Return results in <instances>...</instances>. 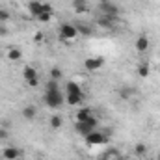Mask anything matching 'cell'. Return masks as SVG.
I'll return each mask as SVG.
<instances>
[{
    "label": "cell",
    "mask_w": 160,
    "mask_h": 160,
    "mask_svg": "<svg viewBox=\"0 0 160 160\" xmlns=\"http://www.w3.org/2000/svg\"><path fill=\"white\" fill-rule=\"evenodd\" d=\"M28 11L34 19H38L41 13H43V2L41 0H30L28 2Z\"/></svg>",
    "instance_id": "8"
},
{
    "label": "cell",
    "mask_w": 160,
    "mask_h": 160,
    "mask_svg": "<svg viewBox=\"0 0 160 160\" xmlns=\"http://www.w3.org/2000/svg\"><path fill=\"white\" fill-rule=\"evenodd\" d=\"M82 101H84V93H69V95H65V102L69 106H80Z\"/></svg>",
    "instance_id": "10"
},
{
    "label": "cell",
    "mask_w": 160,
    "mask_h": 160,
    "mask_svg": "<svg viewBox=\"0 0 160 160\" xmlns=\"http://www.w3.org/2000/svg\"><path fill=\"white\" fill-rule=\"evenodd\" d=\"M75 130L78 132L80 136H84V138H86V136H88L89 132H93L95 128H93L91 125H88V123H78V121H77V125H75Z\"/></svg>",
    "instance_id": "16"
},
{
    "label": "cell",
    "mask_w": 160,
    "mask_h": 160,
    "mask_svg": "<svg viewBox=\"0 0 160 160\" xmlns=\"http://www.w3.org/2000/svg\"><path fill=\"white\" fill-rule=\"evenodd\" d=\"M58 89H62L60 88V82L58 80H47V86H45V91H58Z\"/></svg>",
    "instance_id": "22"
},
{
    "label": "cell",
    "mask_w": 160,
    "mask_h": 160,
    "mask_svg": "<svg viewBox=\"0 0 160 160\" xmlns=\"http://www.w3.org/2000/svg\"><path fill=\"white\" fill-rule=\"evenodd\" d=\"M91 116H93L91 114V108H88V106H82L80 110H77V121L78 123H86Z\"/></svg>",
    "instance_id": "15"
},
{
    "label": "cell",
    "mask_w": 160,
    "mask_h": 160,
    "mask_svg": "<svg viewBox=\"0 0 160 160\" xmlns=\"http://www.w3.org/2000/svg\"><path fill=\"white\" fill-rule=\"evenodd\" d=\"M9 19H11L9 11H8V9H2V8H0V24H6V22H8Z\"/></svg>",
    "instance_id": "24"
},
{
    "label": "cell",
    "mask_w": 160,
    "mask_h": 160,
    "mask_svg": "<svg viewBox=\"0 0 160 160\" xmlns=\"http://www.w3.org/2000/svg\"><path fill=\"white\" fill-rule=\"evenodd\" d=\"M99 9H101V13L102 15H108V17H114V19H119V8L114 4V2H110V0H102L101 4H99Z\"/></svg>",
    "instance_id": "4"
},
{
    "label": "cell",
    "mask_w": 160,
    "mask_h": 160,
    "mask_svg": "<svg viewBox=\"0 0 160 160\" xmlns=\"http://www.w3.org/2000/svg\"><path fill=\"white\" fill-rule=\"evenodd\" d=\"M119 19H114V17H108V15H101L99 17V26H102V28H114V24L118 22Z\"/></svg>",
    "instance_id": "13"
},
{
    "label": "cell",
    "mask_w": 160,
    "mask_h": 160,
    "mask_svg": "<svg viewBox=\"0 0 160 160\" xmlns=\"http://www.w3.org/2000/svg\"><path fill=\"white\" fill-rule=\"evenodd\" d=\"M62 77H63V73H62V69H60V67H52V69H50V73H48V78H50V80H58V82H60Z\"/></svg>",
    "instance_id": "21"
},
{
    "label": "cell",
    "mask_w": 160,
    "mask_h": 160,
    "mask_svg": "<svg viewBox=\"0 0 160 160\" xmlns=\"http://www.w3.org/2000/svg\"><path fill=\"white\" fill-rule=\"evenodd\" d=\"M2 157L6 160H19L22 157V151L19 147H13V145H6L4 151H2Z\"/></svg>",
    "instance_id": "7"
},
{
    "label": "cell",
    "mask_w": 160,
    "mask_h": 160,
    "mask_svg": "<svg viewBox=\"0 0 160 160\" xmlns=\"http://www.w3.org/2000/svg\"><path fill=\"white\" fill-rule=\"evenodd\" d=\"M8 60L9 62H21L22 60V50L17 47H9L8 48Z\"/></svg>",
    "instance_id": "14"
},
{
    "label": "cell",
    "mask_w": 160,
    "mask_h": 160,
    "mask_svg": "<svg viewBox=\"0 0 160 160\" xmlns=\"http://www.w3.org/2000/svg\"><path fill=\"white\" fill-rule=\"evenodd\" d=\"M52 15H54V13H41L39 17H38V21H39V22H48V21L52 19Z\"/></svg>",
    "instance_id": "27"
},
{
    "label": "cell",
    "mask_w": 160,
    "mask_h": 160,
    "mask_svg": "<svg viewBox=\"0 0 160 160\" xmlns=\"http://www.w3.org/2000/svg\"><path fill=\"white\" fill-rule=\"evenodd\" d=\"M138 77H140V78H147V77H149V65H147L145 62L138 65Z\"/></svg>",
    "instance_id": "20"
},
{
    "label": "cell",
    "mask_w": 160,
    "mask_h": 160,
    "mask_svg": "<svg viewBox=\"0 0 160 160\" xmlns=\"http://www.w3.org/2000/svg\"><path fill=\"white\" fill-rule=\"evenodd\" d=\"M48 125H50V128L58 130V128L63 125V118H62V116H58V114H54V116H50V119H48Z\"/></svg>",
    "instance_id": "18"
},
{
    "label": "cell",
    "mask_w": 160,
    "mask_h": 160,
    "mask_svg": "<svg viewBox=\"0 0 160 160\" xmlns=\"http://www.w3.org/2000/svg\"><path fill=\"white\" fill-rule=\"evenodd\" d=\"M60 38L65 41H73L78 38V30H77V26L75 24H71V22H63V24H60Z\"/></svg>",
    "instance_id": "2"
},
{
    "label": "cell",
    "mask_w": 160,
    "mask_h": 160,
    "mask_svg": "<svg viewBox=\"0 0 160 160\" xmlns=\"http://www.w3.org/2000/svg\"><path fill=\"white\" fill-rule=\"evenodd\" d=\"M73 8L77 13H86L88 11V0H73Z\"/></svg>",
    "instance_id": "19"
},
{
    "label": "cell",
    "mask_w": 160,
    "mask_h": 160,
    "mask_svg": "<svg viewBox=\"0 0 160 160\" xmlns=\"http://www.w3.org/2000/svg\"><path fill=\"white\" fill-rule=\"evenodd\" d=\"M8 34H9V28L6 24H0V38H6Z\"/></svg>",
    "instance_id": "28"
},
{
    "label": "cell",
    "mask_w": 160,
    "mask_h": 160,
    "mask_svg": "<svg viewBox=\"0 0 160 160\" xmlns=\"http://www.w3.org/2000/svg\"><path fill=\"white\" fill-rule=\"evenodd\" d=\"M63 93L69 95V93H84V91H82V88H80V84L77 80H67L65 88H63Z\"/></svg>",
    "instance_id": "11"
},
{
    "label": "cell",
    "mask_w": 160,
    "mask_h": 160,
    "mask_svg": "<svg viewBox=\"0 0 160 160\" xmlns=\"http://www.w3.org/2000/svg\"><path fill=\"white\" fill-rule=\"evenodd\" d=\"M8 138H9V128L0 127V142H6Z\"/></svg>",
    "instance_id": "26"
},
{
    "label": "cell",
    "mask_w": 160,
    "mask_h": 160,
    "mask_svg": "<svg viewBox=\"0 0 160 160\" xmlns=\"http://www.w3.org/2000/svg\"><path fill=\"white\" fill-rule=\"evenodd\" d=\"M102 65H104V58H102V56H97V58H86V60H84V67H86V71H89V73L99 71Z\"/></svg>",
    "instance_id": "6"
},
{
    "label": "cell",
    "mask_w": 160,
    "mask_h": 160,
    "mask_svg": "<svg viewBox=\"0 0 160 160\" xmlns=\"http://www.w3.org/2000/svg\"><path fill=\"white\" fill-rule=\"evenodd\" d=\"M134 47H136V50L142 54V52H147V48H149V38L145 36V34H142V36H138V39L134 43Z\"/></svg>",
    "instance_id": "9"
},
{
    "label": "cell",
    "mask_w": 160,
    "mask_h": 160,
    "mask_svg": "<svg viewBox=\"0 0 160 160\" xmlns=\"http://www.w3.org/2000/svg\"><path fill=\"white\" fill-rule=\"evenodd\" d=\"M22 78L26 80V84H28L30 88H36V86L39 84V75H38V71H36L34 65H24V69H22Z\"/></svg>",
    "instance_id": "3"
},
{
    "label": "cell",
    "mask_w": 160,
    "mask_h": 160,
    "mask_svg": "<svg viewBox=\"0 0 160 160\" xmlns=\"http://www.w3.org/2000/svg\"><path fill=\"white\" fill-rule=\"evenodd\" d=\"M134 153H136L138 157H143V155L147 153V145H145V143H136V147H134Z\"/></svg>",
    "instance_id": "23"
},
{
    "label": "cell",
    "mask_w": 160,
    "mask_h": 160,
    "mask_svg": "<svg viewBox=\"0 0 160 160\" xmlns=\"http://www.w3.org/2000/svg\"><path fill=\"white\" fill-rule=\"evenodd\" d=\"M43 101H45V104H47L48 108L56 110V108L63 106V102H65V95H63L62 89H58V91H45Z\"/></svg>",
    "instance_id": "1"
},
{
    "label": "cell",
    "mask_w": 160,
    "mask_h": 160,
    "mask_svg": "<svg viewBox=\"0 0 160 160\" xmlns=\"http://www.w3.org/2000/svg\"><path fill=\"white\" fill-rule=\"evenodd\" d=\"M140 160H153V158H140Z\"/></svg>",
    "instance_id": "31"
},
{
    "label": "cell",
    "mask_w": 160,
    "mask_h": 160,
    "mask_svg": "<svg viewBox=\"0 0 160 160\" xmlns=\"http://www.w3.org/2000/svg\"><path fill=\"white\" fill-rule=\"evenodd\" d=\"M75 26H77V30H78V36H84V38H88V36H91V34H93V28H91L89 24H84V22H77Z\"/></svg>",
    "instance_id": "17"
},
{
    "label": "cell",
    "mask_w": 160,
    "mask_h": 160,
    "mask_svg": "<svg viewBox=\"0 0 160 160\" xmlns=\"http://www.w3.org/2000/svg\"><path fill=\"white\" fill-rule=\"evenodd\" d=\"M119 160H128V158H123V157H121V158H119Z\"/></svg>",
    "instance_id": "32"
},
{
    "label": "cell",
    "mask_w": 160,
    "mask_h": 160,
    "mask_svg": "<svg viewBox=\"0 0 160 160\" xmlns=\"http://www.w3.org/2000/svg\"><path fill=\"white\" fill-rule=\"evenodd\" d=\"M130 93H134V89H132V88H123V89L119 91V97H121V99H130V97H132Z\"/></svg>",
    "instance_id": "25"
},
{
    "label": "cell",
    "mask_w": 160,
    "mask_h": 160,
    "mask_svg": "<svg viewBox=\"0 0 160 160\" xmlns=\"http://www.w3.org/2000/svg\"><path fill=\"white\" fill-rule=\"evenodd\" d=\"M106 142H108V136H106L104 132L97 130V128L86 136V143H88V145H102V143H106Z\"/></svg>",
    "instance_id": "5"
},
{
    "label": "cell",
    "mask_w": 160,
    "mask_h": 160,
    "mask_svg": "<svg viewBox=\"0 0 160 160\" xmlns=\"http://www.w3.org/2000/svg\"><path fill=\"white\" fill-rule=\"evenodd\" d=\"M34 41H36V43H41V41H43V32H36V36H34Z\"/></svg>",
    "instance_id": "29"
},
{
    "label": "cell",
    "mask_w": 160,
    "mask_h": 160,
    "mask_svg": "<svg viewBox=\"0 0 160 160\" xmlns=\"http://www.w3.org/2000/svg\"><path fill=\"white\" fill-rule=\"evenodd\" d=\"M0 127H4V128H9V127H11V123H9V121H2V123H0Z\"/></svg>",
    "instance_id": "30"
},
{
    "label": "cell",
    "mask_w": 160,
    "mask_h": 160,
    "mask_svg": "<svg viewBox=\"0 0 160 160\" xmlns=\"http://www.w3.org/2000/svg\"><path fill=\"white\" fill-rule=\"evenodd\" d=\"M36 116H38V108H36L34 104H26V106L22 108V118L26 121L36 119Z\"/></svg>",
    "instance_id": "12"
}]
</instances>
